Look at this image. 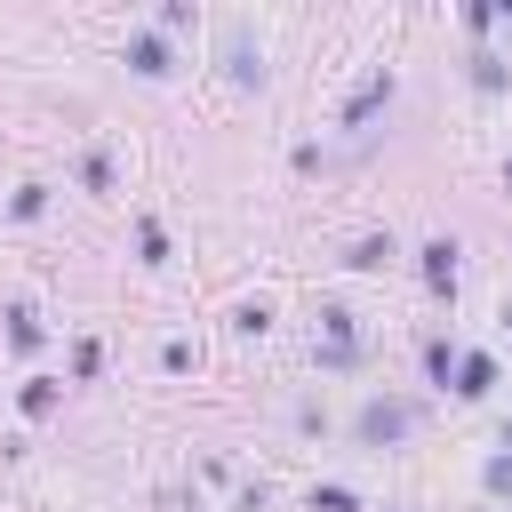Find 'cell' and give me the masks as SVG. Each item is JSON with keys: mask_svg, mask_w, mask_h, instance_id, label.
Returning <instances> with one entry per match:
<instances>
[{"mask_svg": "<svg viewBox=\"0 0 512 512\" xmlns=\"http://www.w3.org/2000/svg\"><path fill=\"white\" fill-rule=\"evenodd\" d=\"M360 432H368V440H392V432H408V408H368Z\"/></svg>", "mask_w": 512, "mask_h": 512, "instance_id": "cell-1", "label": "cell"}]
</instances>
